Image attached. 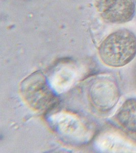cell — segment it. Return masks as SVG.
Returning <instances> with one entry per match:
<instances>
[{"mask_svg":"<svg viewBox=\"0 0 136 153\" xmlns=\"http://www.w3.org/2000/svg\"><path fill=\"white\" fill-rule=\"evenodd\" d=\"M98 53L106 65L114 68L124 66L136 55V36L129 30L114 32L103 40Z\"/></svg>","mask_w":136,"mask_h":153,"instance_id":"6da1fadb","label":"cell"},{"mask_svg":"<svg viewBox=\"0 0 136 153\" xmlns=\"http://www.w3.org/2000/svg\"><path fill=\"white\" fill-rule=\"evenodd\" d=\"M21 91L24 100L34 109L42 111L55 104V96L41 72L36 71L25 79Z\"/></svg>","mask_w":136,"mask_h":153,"instance_id":"7a4b0ae2","label":"cell"},{"mask_svg":"<svg viewBox=\"0 0 136 153\" xmlns=\"http://www.w3.org/2000/svg\"><path fill=\"white\" fill-rule=\"evenodd\" d=\"M99 10L103 19L111 24H122L131 21L136 10L134 0H102Z\"/></svg>","mask_w":136,"mask_h":153,"instance_id":"3957f363","label":"cell"},{"mask_svg":"<svg viewBox=\"0 0 136 153\" xmlns=\"http://www.w3.org/2000/svg\"><path fill=\"white\" fill-rule=\"evenodd\" d=\"M116 119L124 129L136 134V99L125 101L117 112Z\"/></svg>","mask_w":136,"mask_h":153,"instance_id":"277c9868","label":"cell"}]
</instances>
